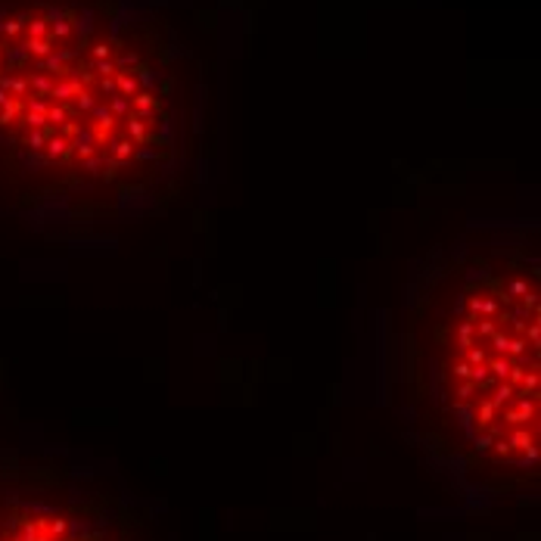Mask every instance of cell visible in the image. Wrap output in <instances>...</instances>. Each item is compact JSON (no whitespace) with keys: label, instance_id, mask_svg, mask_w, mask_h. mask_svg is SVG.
<instances>
[{"label":"cell","instance_id":"7a4b0ae2","mask_svg":"<svg viewBox=\"0 0 541 541\" xmlns=\"http://www.w3.org/2000/svg\"><path fill=\"white\" fill-rule=\"evenodd\" d=\"M398 411L414 445L479 504L538 495L541 255L535 227L439 249L404 295Z\"/></svg>","mask_w":541,"mask_h":541},{"label":"cell","instance_id":"6da1fadb","mask_svg":"<svg viewBox=\"0 0 541 541\" xmlns=\"http://www.w3.org/2000/svg\"><path fill=\"white\" fill-rule=\"evenodd\" d=\"M184 59L140 0H0V209L56 236L168 215L202 168Z\"/></svg>","mask_w":541,"mask_h":541},{"label":"cell","instance_id":"3957f363","mask_svg":"<svg viewBox=\"0 0 541 541\" xmlns=\"http://www.w3.org/2000/svg\"><path fill=\"white\" fill-rule=\"evenodd\" d=\"M0 541H168L112 473L75 461L0 464Z\"/></svg>","mask_w":541,"mask_h":541}]
</instances>
